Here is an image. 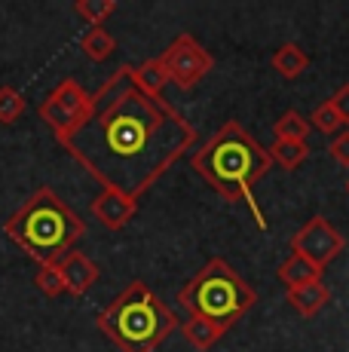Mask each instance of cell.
I'll return each instance as SVG.
<instances>
[{
	"label": "cell",
	"instance_id": "1",
	"mask_svg": "<svg viewBox=\"0 0 349 352\" xmlns=\"http://www.w3.org/2000/svg\"><path fill=\"white\" fill-rule=\"evenodd\" d=\"M58 144L102 187L138 202L187 151H196V129L163 96L141 89L132 65H120L92 92L89 117Z\"/></svg>",
	"mask_w": 349,
	"mask_h": 352
},
{
	"label": "cell",
	"instance_id": "2",
	"mask_svg": "<svg viewBox=\"0 0 349 352\" xmlns=\"http://www.w3.org/2000/svg\"><path fill=\"white\" fill-rule=\"evenodd\" d=\"M270 151L260 147V141L248 135L236 120L224 123L205 144H199L190 153L193 172H199V178L214 187L227 202H248L260 230H267V221L254 199V184L270 172Z\"/></svg>",
	"mask_w": 349,
	"mask_h": 352
},
{
	"label": "cell",
	"instance_id": "3",
	"mask_svg": "<svg viewBox=\"0 0 349 352\" xmlns=\"http://www.w3.org/2000/svg\"><path fill=\"white\" fill-rule=\"evenodd\" d=\"M3 233L40 267H52L83 239L86 221L52 187H37L3 221Z\"/></svg>",
	"mask_w": 349,
	"mask_h": 352
},
{
	"label": "cell",
	"instance_id": "4",
	"mask_svg": "<svg viewBox=\"0 0 349 352\" xmlns=\"http://www.w3.org/2000/svg\"><path fill=\"white\" fill-rule=\"evenodd\" d=\"M95 328L120 352H157L178 328V319L144 282H129L95 319Z\"/></svg>",
	"mask_w": 349,
	"mask_h": 352
},
{
	"label": "cell",
	"instance_id": "5",
	"mask_svg": "<svg viewBox=\"0 0 349 352\" xmlns=\"http://www.w3.org/2000/svg\"><path fill=\"white\" fill-rule=\"evenodd\" d=\"M178 303L190 313V319H209L230 331L258 303V291L248 285L224 257H212L178 291Z\"/></svg>",
	"mask_w": 349,
	"mask_h": 352
},
{
	"label": "cell",
	"instance_id": "6",
	"mask_svg": "<svg viewBox=\"0 0 349 352\" xmlns=\"http://www.w3.org/2000/svg\"><path fill=\"white\" fill-rule=\"evenodd\" d=\"M89 107H92L89 92H86L74 77H65L49 96L40 101V117H43V123L52 129L56 141H62L65 135H71L74 129L89 117Z\"/></svg>",
	"mask_w": 349,
	"mask_h": 352
},
{
	"label": "cell",
	"instance_id": "7",
	"mask_svg": "<svg viewBox=\"0 0 349 352\" xmlns=\"http://www.w3.org/2000/svg\"><path fill=\"white\" fill-rule=\"evenodd\" d=\"M159 62H163L166 74H169V80L178 86V89H193V86H196L199 80L214 67L212 52L205 50L196 37H190V34L174 37L172 43L163 50Z\"/></svg>",
	"mask_w": 349,
	"mask_h": 352
},
{
	"label": "cell",
	"instance_id": "8",
	"mask_svg": "<svg viewBox=\"0 0 349 352\" xmlns=\"http://www.w3.org/2000/svg\"><path fill=\"white\" fill-rule=\"evenodd\" d=\"M291 252L310 257L313 263H319V267L325 270L334 257L344 252V236L331 227L328 218L315 214V218H310L297 233L291 236Z\"/></svg>",
	"mask_w": 349,
	"mask_h": 352
},
{
	"label": "cell",
	"instance_id": "9",
	"mask_svg": "<svg viewBox=\"0 0 349 352\" xmlns=\"http://www.w3.org/2000/svg\"><path fill=\"white\" fill-rule=\"evenodd\" d=\"M89 212H92V218H95V221H102V227L123 230L132 218H135L138 202L129 199V196L120 193V190H107V187H102V193L92 199Z\"/></svg>",
	"mask_w": 349,
	"mask_h": 352
},
{
	"label": "cell",
	"instance_id": "10",
	"mask_svg": "<svg viewBox=\"0 0 349 352\" xmlns=\"http://www.w3.org/2000/svg\"><path fill=\"white\" fill-rule=\"evenodd\" d=\"M56 267L62 270V279H65V285H68V294H86V291L95 285V279H98L95 261H89L80 248L68 252L62 261L56 263Z\"/></svg>",
	"mask_w": 349,
	"mask_h": 352
},
{
	"label": "cell",
	"instance_id": "11",
	"mask_svg": "<svg viewBox=\"0 0 349 352\" xmlns=\"http://www.w3.org/2000/svg\"><path fill=\"white\" fill-rule=\"evenodd\" d=\"M288 307L297 309V316L304 319H313L328 300H331V291H328L325 282H310V285H300V288H288Z\"/></svg>",
	"mask_w": 349,
	"mask_h": 352
},
{
	"label": "cell",
	"instance_id": "12",
	"mask_svg": "<svg viewBox=\"0 0 349 352\" xmlns=\"http://www.w3.org/2000/svg\"><path fill=\"white\" fill-rule=\"evenodd\" d=\"M279 279L285 282L288 288L310 285V282H322V267L319 263H313L310 257L291 252V257H285V261L279 263Z\"/></svg>",
	"mask_w": 349,
	"mask_h": 352
},
{
	"label": "cell",
	"instance_id": "13",
	"mask_svg": "<svg viewBox=\"0 0 349 352\" xmlns=\"http://www.w3.org/2000/svg\"><path fill=\"white\" fill-rule=\"evenodd\" d=\"M181 331H184L187 343H190L193 349H199V352H209L214 343L227 334L224 324H214L209 319H187L184 324H181Z\"/></svg>",
	"mask_w": 349,
	"mask_h": 352
},
{
	"label": "cell",
	"instance_id": "14",
	"mask_svg": "<svg viewBox=\"0 0 349 352\" xmlns=\"http://www.w3.org/2000/svg\"><path fill=\"white\" fill-rule=\"evenodd\" d=\"M273 67H276V74H282L285 80H297L300 74L310 67V56H306L297 43H282L279 50L273 52Z\"/></svg>",
	"mask_w": 349,
	"mask_h": 352
},
{
	"label": "cell",
	"instance_id": "15",
	"mask_svg": "<svg viewBox=\"0 0 349 352\" xmlns=\"http://www.w3.org/2000/svg\"><path fill=\"white\" fill-rule=\"evenodd\" d=\"M132 74H135L141 89L150 92V96H163V89L172 83L159 58H147V62H141V65H132Z\"/></svg>",
	"mask_w": 349,
	"mask_h": 352
},
{
	"label": "cell",
	"instance_id": "16",
	"mask_svg": "<svg viewBox=\"0 0 349 352\" xmlns=\"http://www.w3.org/2000/svg\"><path fill=\"white\" fill-rule=\"evenodd\" d=\"M80 50H83L86 58H92V62H104V58L113 56V50H117V40L111 37V34L104 31V25H95V28H89L83 34V40H80Z\"/></svg>",
	"mask_w": 349,
	"mask_h": 352
},
{
	"label": "cell",
	"instance_id": "17",
	"mask_svg": "<svg viewBox=\"0 0 349 352\" xmlns=\"http://www.w3.org/2000/svg\"><path fill=\"white\" fill-rule=\"evenodd\" d=\"M310 120L304 117V113H297V111H285L282 117L276 120V141H297V144H304L306 141V135H310Z\"/></svg>",
	"mask_w": 349,
	"mask_h": 352
},
{
	"label": "cell",
	"instance_id": "18",
	"mask_svg": "<svg viewBox=\"0 0 349 352\" xmlns=\"http://www.w3.org/2000/svg\"><path fill=\"white\" fill-rule=\"evenodd\" d=\"M270 157L279 162L282 168H288V172H294V168L300 166V162H306V157H310V144H297V141H276L270 151Z\"/></svg>",
	"mask_w": 349,
	"mask_h": 352
},
{
	"label": "cell",
	"instance_id": "19",
	"mask_svg": "<svg viewBox=\"0 0 349 352\" xmlns=\"http://www.w3.org/2000/svg\"><path fill=\"white\" fill-rule=\"evenodd\" d=\"M74 12L95 28V25H104V19L111 16V12H117V0H77Z\"/></svg>",
	"mask_w": 349,
	"mask_h": 352
},
{
	"label": "cell",
	"instance_id": "20",
	"mask_svg": "<svg viewBox=\"0 0 349 352\" xmlns=\"http://www.w3.org/2000/svg\"><path fill=\"white\" fill-rule=\"evenodd\" d=\"M34 285L43 291L46 297H62V294H68V285H65V279H62V270H58L56 263H52V267H40V270H37Z\"/></svg>",
	"mask_w": 349,
	"mask_h": 352
},
{
	"label": "cell",
	"instance_id": "21",
	"mask_svg": "<svg viewBox=\"0 0 349 352\" xmlns=\"http://www.w3.org/2000/svg\"><path fill=\"white\" fill-rule=\"evenodd\" d=\"M25 111V98L19 96V89H12V86H0V123L10 126L16 123L19 117H22Z\"/></svg>",
	"mask_w": 349,
	"mask_h": 352
},
{
	"label": "cell",
	"instance_id": "22",
	"mask_svg": "<svg viewBox=\"0 0 349 352\" xmlns=\"http://www.w3.org/2000/svg\"><path fill=\"white\" fill-rule=\"evenodd\" d=\"M310 126L319 129L322 135H340V126H344V120L337 117V111H334L331 101H325V104H319V107L313 111Z\"/></svg>",
	"mask_w": 349,
	"mask_h": 352
},
{
	"label": "cell",
	"instance_id": "23",
	"mask_svg": "<svg viewBox=\"0 0 349 352\" xmlns=\"http://www.w3.org/2000/svg\"><path fill=\"white\" fill-rule=\"evenodd\" d=\"M328 151H331V157L337 160L340 166L349 168V129H346V132H340V135H334Z\"/></svg>",
	"mask_w": 349,
	"mask_h": 352
},
{
	"label": "cell",
	"instance_id": "24",
	"mask_svg": "<svg viewBox=\"0 0 349 352\" xmlns=\"http://www.w3.org/2000/svg\"><path fill=\"white\" fill-rule=\"evenodd\" d=\"M331 104H334V111H337V117L349 126V83H344L337 92H334V96H331Z\"/></svg>",
	"mask_w": 349,
	"mask_h": 352
},
{
	"label": "cell",
	"instance_id": "25",
	"mask_svg": "<svg viewBox=\"0 0 349 352\" xmlns=\"http://www.w3.org/2000/svg\"><path fill=\"white\" fill-rule=\"evenodd\" d=\"M346 190H349V181H346Z\"/></svg>",
	"mask_w": 349,
	"mask_h": 352
}]
</instances>
